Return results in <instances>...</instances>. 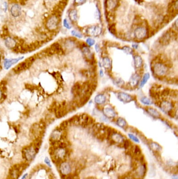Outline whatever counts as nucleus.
I'll use <instances>...</instances> for the list:
<instances>
[{
	"mask_svg": "<svg viewBox=\"0 0 178 179\" xmlns=\"http://www.w3.org/2000/svg\"><path fill=\"white\" fill-rule=\"evenodd\" d=\"M38 150L39 149H37L35 147H32V146L26 148L24 152V155L25 159L27 161L32 160L36 157Z\"/></svg>",
	"mask_w": 178,
	"mask_h": 179,
	"instance_id": "5",
	"label": "nucleus"
},
{
	"mask_svg": "<svg viewBox=\"0 0 178 179\" xmlns=\"http://www.w3.org/2000/svg\"><path fill=\"white\" fill-rule=\"evenodd\" d=\"M99 74H100V75L101 77H102V76H104V71H103V70H100L99 71Z\"/></svg>",
	"mask_w": 178,
	"mask_h": 179,
	"instance_id": "47",
	"label": "nucleus"
},
{
	"mask_svg": "<svg viewBox=\"0 0 178 179\" xmlns=\"http://www.w3.org/2000/svg\"><path fill=\"white\" fill-rule=\"evenodd\" d=\"M149 78H150V74L149 73H146L144 75V76L142 78V80L140 81V86H139L140 87V88L143 87L145 86V84L147 82V81L149 79Z\"/></svg>",
	"mask_w": 178,
	"mask_h": 179,
	"instance_id": "29",
	"label": "nucleus"
},
{
	"mask_svg": "<svg viewBox=\"0 0 178 179\" xmlns=\"http://www.w3.org/2000/svg\"><path fill=\"white\" fill-rule=\"evenodd\" d=\"M170 38H171L170 34L169 33V32H166V33L164 34L163 36L161 37L160 42L161 43H162L164 45L168 44L170 42Z\"/></svg>",
	"mask_w": 178,
	"mask_h": 179,
	"instance_id": "27",
	"label": "nucleus"
},
{
	"mask_svg": "<svg viewBox=\"0 0 178 179\" xmlns=\"http://www.w3.org/2000/svg\"><path fill=\"white\" fill-rule=\"evenodd\" d=\"M147 112L149 114L154 118H158L160 117V114L156 109L149 107L147 109Z\"/></svg>",
	"mask_w": 178,
	"mask_h": 179,
	"instance_id": "24",
	"label": "nucleus"
},
{
	"mask_svg": "<svg viewBox=\"0 0 178 179\" xmlns=\"http://www.w3.org/2000/svg\"><path fill=\"white\" fill-rule=\"evenodd\" d=\"M63 26L65 28H66L67 29H70L71 28H72V26L71 25H70V24L69 23L67 19H64L63 20Z\"/></svg>",
	"mask_w": 178,
	"mask_h": 179,
	"instance_id": "39",
	"label": "nucleus"
},
{
	"mask_svg": "<svg viewBox=\"0 0 178 179\" xmlns=\"http://www.w3.org/2000/svg\"><path fill=\"white\" fill-rule=\"evenodd\" d=\"M5 46L8 49H14L17 47V42L12 37H7L4 39Z\"/></svg>",
	"mask_w": 178,
	"mask_h": 179,
	"instance_id": "12",
	"label": "nucleus"
},
{
	"mask_svg": "<svg viewBox=\"0 0 178 179\" xmlns=\"http://www.w3.org/2000/svg\"><path fill=\"white\" fill-rule=\"evenodd\" d=\"M117 4V0H108L107 7L109 9H113L115 8Z\"/></svg>",
	"mask_w": 178,
	"mask_h": 179,
	"instance_id": "31",
	"label": "nucleus"
},
{
	"mask_svg": "<svg viewBox=\"0 0 178 179\" xmlns=\"http://www.w3.org/2000/svg\"><path fill=\"white\" fill-rule=\"evenodd\" d=\"M134 152L136 155H139L141 152L140 149L138 146H136L134 148Z\"/></svg>",
	"mask_w": 178,
	"mask_h": 179,
	"instance_id": "43",
	"label": "nucleus"
},
{
	"mask_svg": "<svg viewBox=\"0 0 178 179\" xmlns=\"http://www.w3.org/2000/svg\"><path fill=\"white\" fill-rule=\"evenodd\" d=\"M140 102L144 105H151L153 104V101L147 97H143L140 99Z\"/></svg>",
	"mask_w": 178,
	"mask_h": 179,
	"instance_id": "30",
	"label": "nucleus"
},
{
	"mask_svg": "<svg viewBox=\"0 0 178 179\" xmlns=\"http://www.w3.org/2000/svg\"><path fill=\"white\" fill-rule=\"evenodd\" d=\"M67 154V151L65 147H58L54 151V156L57 160H61L65 158Z\"/></svg>",
	"mask_w": 178,
	"mask_h": 179,
	"instance_id": "6",
	"label": "nucleus"
},
{
	"mask_svg": "<svg viewBox=\"0 0 178 179\" xmlns=\"http://www.w3.org/2000/svg\"><path fill=\"white\" fill-rule=\"evenodd\" d=\"M117 124L121 128H124L126 126L127 123L124 119L122 118H119L117 121Z\"/></svg>",
	"mask_w": 178,
	"mask_h": 179,
	"instance_id": "33",
	"label": "nucleus"
},
{
	"mask_svg": "<svg viewBox=\"0 0 178 179\" xmlns=\"http://www.w3.org/2000/svg\"><path fill=\"white\" fill-rule=\"evenodd\" d=\"M102 64L106 69H110L111 68V61L108 57H105L102 58Z\"/></svg>",
	"mask_w": 178,
	"mask_h": 179,
	"instance_id": "25",
	"label": "nucleus"
},
{
	"mask_svg": "<svg viewBox=\"0 0 178 179\" xmlns=\"http://www.w3.org/2000/svg\"><path fill=\"white\" fill-rule=\"evenodd\" d=\"M140 80V76L137 73L132 75L129 81V84L132 87H135L138 85Z\"/></svg>",
	"mask_w": 178,
	"mask_h": 179,
	"instance_id": "18",
	"label": "nucleus"
},
{
	"mask_svg": "<svg viewBox=\"0 0 178 179\" xmlns=\"http://www.w3.org/2000/svg\"><path fill=\"white\" fill-rule=\"evenodd\" d=\"M150 146H151V148L153 149V150H154L155 151H160L161 150V146L156 143V142H152L150 143Z\"/></svg>",
	"mask_w": 178,
	"mask_h": 179,
	"instance_id": "34",
	"label": "nucleus"
},
{
	"mask_svg": "<svg viewBox=\"0 0 178 179\" xmlns=\"http://www.w3.org/2000/svg\"><path fill=\"white\" fill-rule=\"evenodd\" d=\"M128 136L129 139H130L131 140H132L134 142L137 143H139L140 142L139 139L135 135H134V134L129 133V134H128Z\"/></svg>",
	"mask_w": 178,
	"mask_h": 179,
	"instance_id": "36",
	"label": "nucleus"
},
{
	"mask_svg": "<svg viewBox=\"0 0 178 179\" xmlns=\"http://www.w3.org/2000/svg\"><path fill=\"white\" fill-rule=\"evenodd\" d=\"M153 72L155 75L158 76H165L168 72V68L163 63L158 62L154 65Z\"/></svg>",
	"mask_w": 178,
	"mask_h": 179,
	"instance_id": "3",
	"label": "nucleus"
},
{
	"mask_svg": "<svg viewBox=\"0 0 178 179\" xmlns=\"http://www.w3.org/2000/svg\"><path fill=\"white\" fill-rule=\"evenodd\" d=\"M111 137L112 140L116 143H122L124 141V137L120 134L116 132L113 133L111 135Z\"/></svg>",
	"mask_w": 178,
	"mask_h": 179,
	"instance_id": "20",
	"label": "nucleus"
},
{
	"mask_svg": "<svg viewBox=\"0 0 178 179\" xmlns=\"http://www.w3.org/2000/svg\"><path fill=\"white\" fill-rule=\"evenodd\" d=\"M27 175H28V174H27V173L24 174V175L23 176V177H22L21 179H26V177L27 176Z\"/></svg>",
	"mask_w": 178,
	"mask_h": 179,
	"instance_id": "48",
	"label": "nucleus"
},
{
	"mask_svg": "<svg viewBox=\"0 0 178 179\" xmlns=\"http://www.w3.org/2000/svg\"><path fill=\"white\" fill-rule=\"evenodd\" d=\"M35 60V57H31L28 58L25 61L22 62L21 63H19L17 66H16L14 68L13 71L15 73H19L24 72L26 69L30 68L32 66V64H33Z\"/></svg>",
	"mask_w": 178,
	"mask_h": 179,
	"instance_id": "1",
	"label": "nucleus"
},
{
	"mask_svg": "<svg viewBox=\"0 0 178 179\" xmlns=\"http://www.w3.org/2000/svg\"><path fill=\"white\" fill-rule=\"evenodd\" d=\"M134 63L135 67L137 69L140 68L143 66V61L142 57L138 55H135L134 57Z\"/></svg>",
	"mask_w": 178,
	"mask_h": 179,
	"instance_id": "23",
	"label": "nucleus"
},
{
	"mask_svg": "<svg viewBox=\"0 0 178 179\" xmlns=\"http://www.w3.org/2000/svg\"><path fill=\"white\" fill-rule=\"evenodd\" d=\"M102 32V29L99 26H92L87 28V34L91 36L97 37L100 35Z\"/></svg>",
	"mask_w": 178,
	"mask_h": 179,
	"instance_id": "7",
	"label": "nucleus"
},
{
	"mask_svg": "<svg viewBox=\"0 0 178 179\" xmlns=\"http://www.w3.org/2000/svg\"><path fill=\"white\" fill-rule=\"evenodd\" d=\"M72 92L75 96H80L82 95V84L79 83H75L72 88Z\"/></svg>",
	"mask_w": 178,
	"mask_h": 179,
	"instance_id": "21",
	"label": "nucleus"
},
{
	"mask_svg": "<svg viewBox=\"0 0 178 179\" xmlns=\"http://www.w3.org/2000/svg\"><path fill=\"white\" fill-rule=\"evenodd\" d=\"M74 46V43L72 40H67L65 42V47L67 49H71Z\"/></svg>",
	"mask_w": 178,
	"mask_h": 179,
	"instance_id": "35",
	"label": "nucleus"
},
{
	"mask_svg": "<svg viewBox=\"0 0 178 179\" xmlns=\"http://www.w3.org/2000/svg\"><path fill=\"white\" fill-rule=\"evenodd\" d=\"M60 23L58 16L55 15H52L49 17L45 22L46 28L50 31H55L59 27Z\"/></svg>",
	"mask_w": 178,
	"mask_h": 179,
	"instance_id": "2",
	"label": "nucleus"
},
{
	"mask_svg": "<svg viewBox=\"0 0 178 179\" xmlns=\"http://www.w3.org/2000/svg\"><path fill=\"white\" fill-rule=\"evenodd\" d=\"M146 171V167L145 165H141L138 166L136 169L134 173V176L136 178H140L145 174Z\"/></svg>",
	"mask_w": 178,
	"mask_h": 179,
	"instance_id": "15",
	"label": "nucleus"
},
{
	"mask_svg": "<svg viewBox=\"0 0 178 179\" xmlns=\"http://www.w3.org/2000/svg\"><path fill=\"white\" fill-rule=\"evenodd\" d=\"M22 9L18 4H14L10 8V13L14 18H17L22 15Z\"/></svg>",
	"mask_w": 178,
	"mask_h": 179,
	"instance_id": "8",
	"label": "nucleus"
},
{
	"mask_svg": "<svg viewBox=\"0 0 178 179\" xmlns=\"http://www.w3.org/2000/svg\"><path fill=\"white\" fill-rule=\"evenodd\" d=\"M107 100L106 97L102 94L97 95L95 97V102L98 105H102L106 103Z\"/></svg>",
	"mask_w": 178,
	"mask_h": 179,
	"instance_id": "22",
	"label": "nucleus"
},
{
	"mask_svg": "<svg viewBox=\"0 0 178 179\" xmlns=\"http://www.w3.org/2000/svg\"><path fill=\"white\" fill-rule=\"evenodd\" d=\"M95 50L97 52V53H98L100 52V47H99V45L98 44H96L95 45Z\"/></svg>",
	"mask_w": 178,
	"mask_h": 179,
	"instance_id": "44",
	"label": "nucleus"
},
{
	"mask_svg": "<svg viewBox=\"0 0 178 179\" xmlns=\"http://www.w3.org/2000/svg\"><path fill=\"white\" fill-rule=\"evenodd\" d=\"M119 100L123 103H129L133 101L132 96L125 92H119L118 94Z\"/></svg>",
	"mask_w": 178,
	"mask_h": 179,
	"instance_id": "14",
	"label": "nucleus"
},
{
	"mask_svg": "<svg viewBox=\"0 0 178 179\" xmlns=\"http://www.w3.org/2000/svg\"><path fill=\"white\" fill-rule=\"evenodd\" d=\"M132 47H133L134 48H135V49H137V47H138V45H136V44H133V45H132Z\"/></svg>",
	"mask_w": 178,
	"mask_h": 179,
	"instance_id": "50",
	"label": "nucleus"
},
{
	"mask_svg": "<svg viewBox=\"0 0 178 179\" xmlns=\"http://www.w3.org/2000/svg\"><path fill=\"white\" fill-rule=\"evenodd\" d=\"M134 35L139 40L143 39L147 36V30L143 27H138L134 31Z\"/></svg>",
	"mask_w": 178,
	"mask_h": 179,
	"instance_id": "11",
	"label": "nucleus"
},
{
	"mask_svg": "<svg viewBox=\"0 0 178 179\" xmlns=\"http://www.w3.org/2000/svg\"><path fill=\"white\" fill-rule=\"evenodd\" d=\"M24 58V56H21L14 58H5L3 61L4 69L6 70H9L14 65L20 61L23 60Z\"/></svg>",
	"mask_w": 178,
	"mask_h": 179,
	"instance_id": "4",
	"label": "nucleus"
},
{
	"mask_svg": "<svg viewBox=\"0 0 178 179\" xmlns=\"http://www.w3.org/2000/svg\"><path fill=\"white\" fill-rule=\"evenodd\" d=\"M86 43H87V44L89 46H90V47H91V46H92L93 45H95V40H93V39H92V38H87V39H86Z\"/></svg>",
	"mask_w": 178,
	"mask_h": 179,
	"instance_id": "40",
	"label": "nucleus"
},
{
	"mask_svg": "<svg viewBox=\"0 0 178 179\" xmlns=\"http://www.w3.org/2000/svg\"><path fill=\"white\" fill-rule=\"evenodd\" d=\"M160 107L161 109L165 113H169L172 110L173 105L170 101L165 100L161 103Z\"/></svg>",
	"mask_w": 178,
	"mask_h": 179,
	"instance_id": "13",
	"label": "nucleus"
},
{
	"mask_svg": "<svg viewBox=\"0 0 178 179\" xmlns=\"http://www.w3.org/2000/svg\"><path fill=\"white\" fill-rule=\"evenodd\" d=\"M4 6H5V11H7V3H6V2H5V3H4Z\"/></svg>",
	"mask_w": 178,
	"mask_h": 179,
	"instance_id": "49",
	"label": "nucleus"
},
{
	"mask_svg": "<svg viewBox=\"0 0 178 179\" xmlns=\"http://www.w3.org/2000/svg\"><path fill=\"white\" fill-rule=\"evenodd\" d=\"M87 1V0H74V3L76 4H82Z\"/></svg>",
	"mask_w": 178,
	"mask_h": 179,
	"instance_id": "42",
	"label": "nucleus"
},
{
	"mask_svg": "<svg viewBox=\"0 0 178 179\" xmlns=\"http://www.w3.org/2000/svg\"><path fill=\"white\" fill-rule=\"evenodd\" d=\"M171 179H178V176L176 174H174L171 176Z\"/></svg>",
	"mask_w": 178,
	"mask_h": 179,
	"instance_id": "46",
	"label": "nucleus"
},
{
	"mask_svg": "<svg viewBox=\"0 0 178 179\" xmlns=\"http://www.w3.org/2000/svg\"><path fill=\"white\" fill-rule=\"evenodd\" d=\"M82 51H83V53L84 54V55L87 57V58L89 57V59H91L92 58V56H91V52H90V50L89 49V48L86 46H84L83 48H82Z\"/></svg>",
	"mask_w": 178,
	"mask_h": 179,
	"instance_id": "32",
	"label": "nucleus"
},
{
	"mask_svg": "<svg viewBox=\"0 0 178 179\" xmlns=\"http://www.w3.org/2000/svg\"><path fill=\"white\" fill-rule=\"evenodd\" d=\"M128 179H131V178H128Z\"/></svg>",
	"mask_w": 178,
	"mask_h": 179,
	"instance_id": "51",
	"label": "nucleus"
},
{
	"mask_svg": "<svg viewBox=\"0 0 178 179\" xmlns=\"http://www.w3.org/2000/svg\"><path fill=\"white\" fill-rule=\"evenodd\" d=\"M71 34L76 37H77L78 38H82L83 37V35L82 34H80L79 32L77 31L76 30H73L71 31Z\"/></svg>",
	"mask_w": 178,
	"mask_h": 179,
	"instance_id": "38",
	"label": "nucleus"
},
{
	"mask_svg": "<svg viewBox=\"0 0 178 179\" xmlns=\"http://www.w3.org/2000/svg\"><path fill=\"white\" fill-rule=\"evenodd\" d=\"M103 113L105 117L107 118H113L116 116V113L112 107L109 106H106L103 109Z\"/></svg>",
	"mask_w": 178,
	"mask_h": 179,
	"instance_id": "16",
	"label": "nucleus"
},
{
	"mask_svg": "<svg viewBox=\"0 0 178 179\" xmlns=\"http://www.w3.org/2000/svg\"><path fill=\"white\" fill-rule=\"evenodd\" d=\"M3 92L2 90L0 88V100L3 98Z\"/></svg>",
	"mask_w": 178,
	"mask_h": 179,
	"instance_id": "45",
	"label": "nucleus"
},
{
	"mask_svg": "<svg viewBox=\"0 0 178 179\" xmlns=\"http://www.w3.org/2000/svg\"><path fill=\"white\" fill-rule=\"evenodd\" d=\"M69 19L71 22H75L78 19V15H77V12L75 10H72L70 11L69 14Z\"/></svg>",
	"mask_w": 178,
	"mask_h": 179,
	"instance_id": "26",
	"label": "nucleus"
},
{
	"mask_svg": "<svg viewBox=\"0 0 178 179\" xmlns=\"http://www.w3.org/2000/svg\"><path fill=\"white\" fill-rule=\"evenodd\" d=\"M122 50L125 53H126V54H128V55H131L133 53L132 49L129 47H128V46L123 47L122 48Z\"/></svg>",
	"mask_w": 178,
	"mask_h": 179,
	"instance_id": "37",
	"label": "nucleus"
},
{
	"mask_svg": "<svg viewBox=\"0 0 178 179\" xmlns=\"http://www.w3.org/2000/svg\"><path fill=\"white\" fill-rule=\"evenodd\" d=\"M62 129L60 128L54 129L50 134V139L52 142H55L59 141L63 136Z\"/></svg>",
	"mask_w": 178,
	"mask_h": 179,
	"instance_id": "9",
	"label": "nucleus"
},
{
	"mask_svg": "<svg viewBox=\"0 0 178 179\" xmlns=\"http://www.w3.org/2000/svg\"><path fill=\"white\" fill-rule=\"evenodd\" d=\"M50 49L54 54L62 55L63 54V50L61 46L58 42L53 43L50 47Z\"/></svg>",
	"mask_w": 178,
	"mask_h": 179,
	"instance_id": "19",
	"label": "nucleus"
},
{
	"mask_svg": "<svg viewBox=\"0 0 178 179\" xmlns=\"http://www.w3.org/2000/svg\"><path fill=\"white\" fill-rule=\"evenodd\" d=\"M60 171L63 175H67L71 173L72 171V167L68 162H64L61 164L60 166Z\"/></svg>",
	"mask_w": 178,
	"mask_h": 179,
	"instance_id": "10",
	"label": "nucleus"
},
{
	"mask_svg": "<svg viewBox=\"0 0 178 179\" xmlns=\"http://www.w3.org/2000/svg\"><path fill=\"white\" fill-rule=\"evenodd\" d=\"M44 162L49 166V167H51V161L50 159H49L48 157H45L44 159Z\"/></svg>",
	"mask_w": 178,
	"mask_h": 179,
	"instance_id": "41",
	"label": "nucleus"
},
{
	"mask_svg": "<svg viewBox=\"0 0 178 179\" xmlns=\"http://www.w3.org/2000/svg\"><path fill=\"white\" fill-rule=\"evenodd\" d=\"M42 127L38 123H35L32 125L30 129V132L34 136H38L40 134L42 131Z\"/></svg>",
	"mask_w": 178,
	"mask_h": 179,
	"instance_id": "17",
	"label": "nucleus"
},
{
	"mask_svg": "<svg viewBox=\"0 0 178 179\" xmlns=\"http://www.w3.org/2000/svg\"><path fill=\"white\" fill-rule=\"evenodd\" d=\"M156 175V169L155 166L153 164H151L149 166L148 176L149 177H154Z\"/></svg>",
	"mask_w": 178,
	"mask_h": 179,
	"instance_id": "28",
	"label": "nucleus"
}]
</instances>
